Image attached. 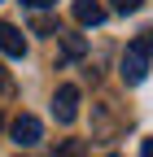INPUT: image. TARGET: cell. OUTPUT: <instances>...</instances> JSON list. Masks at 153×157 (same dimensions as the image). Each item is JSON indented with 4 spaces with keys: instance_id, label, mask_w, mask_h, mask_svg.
<instances>
[{
    "instance_id": "4",
    "label": "cell",
    "mask_w": 153,
    "mask_h": 157,
    "mask_svg": "<svg viewBox=\"0 0 153 157\" xmlns=\"http://www.w3.org/2000/svg\"><path fill=\"white\" fill-rule=\"evenodd\" d=\"M0 52L5 57H26V35L13 22H0Z\"/></svg>"
},
{
    "instance_id": "7",
    "label": "cell",
    "mask_w": 153,
    "mask_h": 157,
    "mask_svg": "<svg viewBox=\"0 0 153 157\" xmlns=\"http://www.w3.org/2000/svg\"><path fill=\"white\" fill-rule=\"evenodd\" d=\"M53 157H88V140H66V144H57Z\"/></svg>"
},
{
    "instance_id": "9",
    "label": "cell",
    "mask_w": 153,
    "mask_h": 157,
    "mask_svg": "<svg viewBox=\"0 0 153 157\" xmlns=\"http://www.w3.org/2000/svg\"><path fill=\"white\" fill-rule=\"evenodd\" d=\"M144 5V0H114V9H118V13H136Z\"/></svg>"
},
{
    "instance_id": "12",
    "label": "cell",
    "mask_w": 153,
    "mask_h": 157,
    "mask_svg": "<svg viewBox=\"0 0 153 157\" xmlns=\"http://www.w3.org/2000/svg\"><path fill=\"white\" fill-rule=\"evenodd\" d=\"M26 5H31V9H48L53 0H26Z\"/></svg>"
},
{
    "instance_id": "1",
    "label": "cell",
    "mask_w": 153,
    "mask_h": 157,
    "mask_svg": "<svg viewBox=\"0 0 153 157\" xmlns=\"http://www.w3.org/2000/svg\"><path fill=\"white\" fill-rule=\"evenodd\" d=\"M53 118H57L61 127L79 118V87H74V83H61V87H57V96H53Z\"/></svg>"
},
{
    "instance_id": "5",
    "label": "cell",
    "mask_w": 153,
    "mask_h": 157,
    "mask_svg": "<svg viewBox=\"0 0 153 157\" xmlns=\"http://www.w3.org/2000/svg\"><path fill=\"white\" fill-rule=\"evenodd\" d=\"M74 22L79 26H101L105 22V5L101 0H74Z\"/></svg>"
},
{
    "instance_id": "13",
    "label": "cell",
    "mask_w": 153,
    "mask_h": 157,
    "mask_svg": "<svg viewBox=\"0 0 153 157\" xmlns=\"http://www.w3.org/2000/svg\"><path fill=\"white\" fill-rule=\"evenodd\" d=\"M18 157H22V153H18Z\"/></svg>"
},
{
    "instance_id": "6",
    "label": "cell",
    "mask_w": 153,
    "mask_h": 157,
    "mask_svg": "<svg viewBox=\"0 0 153 157\" xmlns=\"http://www.w3.org/2000/svg\"><path fill=\"white\" fill-rule=\"evenodd\" d=\"M61 52L70 61H79V57H88V39L83 35H61Z\"/></svg>"
},
{
    "instance_id": "10",
    "label": "cell",
    "mask_w": 153,
    "mask_h": 157,
    "mask_svg": "<svg viewBox=\"0 0 153 157\" xmlns=\"http://www.w3.org/2000/svg\"><path fill=\"white\" fill-rule=\"evenodd\" d=\"M9 92V74H5V66H0V96Z\"/></svg>"
},
{
    "instance_id": "8",
    "label": "cell",
    "mask_w": 153,
    "mask_h": 157,
    "mask_svg": "<svg viewBox=\"0 0 153 157\" xmlns=\"http://www.w3.org/2000/svg\"><path fill=\"white\" fill-rule=\"evenodd\" d=\"M31 31H35V35H61V31H57V22H53V17H44V13L31 22Z\"/></svg>"
},
{
    "instance_id": "11",
    "label": "cell",
    "mask_w": 153,
    "mask_h": 157,
    "mask_svg": "<svg viewBox=\"0 0 153 157\" xmlns=\"http://www.w3.org/2000/svg\"><path fill=\"white\" fill-rule=\"evenodd\" d=\"M140 157H153V140H144V144H140Z\"/></svg>"
},
{
    "instance_id": "3",
    "label": "cell",
    "mask_w": 153,
    "mask_h": 157,
    "mask_svg": "<svg viewBox=\"0 0 153 157\" xmlns=\"http://www.w3.org/2000/svg\"><path fill=\"white\" fill-rule=\"evenodd\" d=\"M9 131H13V140L22 144V148H31V144H40V135H44V127H40V118H35V113H18Z\"/></svg>"
},
{
    "instance_id": "2",
    "label": "cell",
    "mask_w": 153,
    "mask_h": 157,
    "mask_svg": "<svg viewBox=\"0 0 153 157\" xmlns=\"http://www.w3.org/2000/svg\"><path fill=\"white\" fill-rule=\"evenodd\" d=\"M144 74H149V52L136 48V44H127V52H123V78L136 87V83H144Z\"/></svg>"
}]
</instances>
